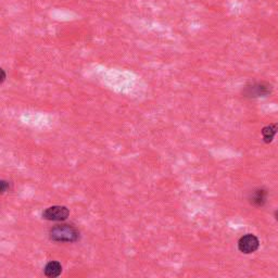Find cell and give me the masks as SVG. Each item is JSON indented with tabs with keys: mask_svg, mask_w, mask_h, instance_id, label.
Instances as JSON below:
<instances>
[{
	"mask_svg": "<svg viewBox=\"0 0 278 278\" xmlns=\"http://www.w3.org/2000/svg\"><path fill=\"white\" fill-rule=\"evenodd\" d=\"M70 215V211L63 206H53L47 208L43 212V218L47 220H54V222H62Z\"/></svg>",
	"mask_w": 278,
	"mask_h": 278,
	"instance_id": "277c9868",
	"label": "cell"
},
{
	"mask_svg": "<svg viewBox=\"0 0 278 278\" xmlns=\"http://www.w3.org/2000/svg\"><path fill=\"white\" fill-rule=\"evenodd\" d=\"M44 273L47 277L50 278L58 277L62 273V265L57 261L48 262L44 268Z\"/></svg>",
	"mask_w": 278,
	"mask_h": 278,
	"instance_id": "52a82bcc",
	"label": "cell"
},
{
	"mask_svg": "<svg viewBox=\"0 0 278 278\" xmlns=\"http://www.w3.org/2000/svg\"><path fill=\"white\" fill-rule=\"evenodd\" d=\"M50 239L57 243H75L80 239V232L72 225H55L50 229Z\"/></svg>",
	"mask_w": 278,
	"mask_h": 278,
	"instance_id": "6da1fadb",
	"label": "cell"
},
{
	"mask_svg": "<svg viewBox=\"0 0 278 278\" xmlns=\"http://www.w3.org/2000/svg\"><path fill=\"white\" fill-rule=\"evenodd\" d=\"M278 133V123H272L262 128V137L265 143H271Z\"/></svg>",
	"mask_w": 278,
	"mask_h": 278,
	"instance_id": "8992f818",
	"label": "cell"
},
{
	"mask_svg": "<svg viewBox=\"0 0 278 278\" xmlns=\"http://www.w3.org/2000/svg\"><path fill=\"white\" fill-rule=\"evenodd\" d=\"M267 197H268L267 190L260 187V188L253 189L250 193V195H249L248 199L251 206L255 208H262L267 202Z\"/></svg>",
	"mask_w": 278,
	"mask_h": 278,
	"instance_id": "5b68a950",
	"label": "cell"
},
{
	"mask_svg": "<svg viewBox=\"0 0 278 278\" xmlns=\"http://www.w3.org/2000/svg\"><path fill=\"white\" fill-rule=\"evenodd\" d=\"M274 216H275V218L278 220V209L275 211V213H274Z\"/></svg>",
	"mask_w": 278,
	"mask_h": 278,
	"instance_id": "30bf717a",
	"label": "cell"
},
{
	"mask_svg": "<svg viewBox=\"0 0 278 278\" xmlns=\"http://www.w3.org/2000/svg\"><path fill=\"white\" fill-rule=\"evenodd\" d=\"M7 188L9 189V185L7 184V181H6V180H2V193H3V194L6 193Z\"/></svg>",
	"mask_w": 278,
	"mask_h": 278,
	"instance_id": "ba28073f",
	"label": "cell"
},
{
	"mask_svg": "<svg viewBox=\"0 0 278 278\" xmlns=\"http://www.w3.org/2000/svg\"><path fill=\"white\" fill-rule=\"evenodd\" d=\"M258 247H260V240L253 234H246L238 240V250L245 254L254 253Z\"/></svg>",
	"mask_w": 278,
	"mask_h": 278,
	"instance_id": "3957f363",
	"label": "cell"
},
{
	"mask_svg": "<svg viewBox=\"0 0 278 278\" xmlns=\"http://www.w3.org/2000/svg\"><path fill=\"white\" fill-rule=\"evenodd\" d=\"M2 74H3V78H2V83H4V82H5V80H6V73H5V71H4V70H2Z\"/></svg>",
	"mask_w": 278,
	"mask_h": 278,
	"instance_id": "9c48e42d",
	"label": "cell"
},
{
	"mask_svg": "<svg viewBox=\"0 0 278 278\" xmlns=\"http://www.w3.org/2000/svg\"><path fill=\"white\" fill-rule=\"evenodd\" d=\"M273 91L272 84L267 82H253L246 85L243 89L245 98H263L270 96Z\"/></svg>",
	"mask_w": 278,
	"mask_h": 278,
	"instance_id": "7a4b0ae2",
	"label": "cell"
}]
</instances>
